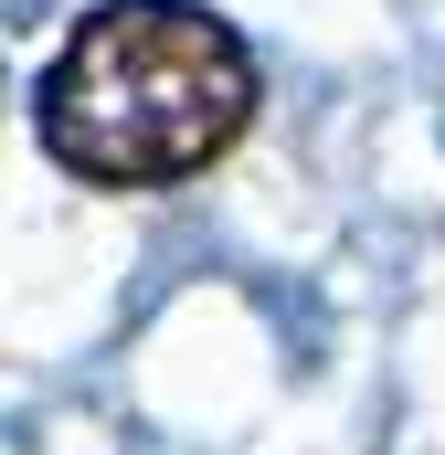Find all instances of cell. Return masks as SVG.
<instances>
[{
  "label": "cell",
  "instance_id": "obj_1",
  "mask_svg": "<svg viewBox=\"0 0 445 455\" xmlns=\"http://www.w3.org/2000/svg\"><path fill=\"white\" fill-rule=\"evenodd\" d=\"M255 53L202 0H96L32 75V148L85 191H181L255 127Z\"/></svg>",
  "mask_w": 445,
  "mask_h": 455
}]
</instances>
